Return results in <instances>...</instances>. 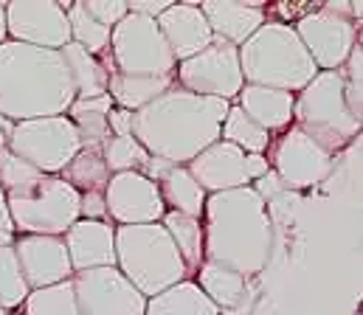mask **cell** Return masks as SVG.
<instances>
[{"label":"cell","mask_w":363,"mask_h":315,"mask_svg":"<svg viewBox=\"0 0 363 315\" xmlns=\"http://www.w3.org/2000/svg\"><path fill=\"white\" fill-rule=\"evenodd\" d=\"M3 6H6V3H0V45L9 40V37H6V14H3Z\"/></svg>","instance_id":"7bdbcfd3"},{"label":"cell","mask_w":363,"mask_h":315,"mask_svg":"<svg viewBox=\"0 0 363 315\" xmlns=\"http://www.w3.org/2000/svg\"><path fill=\"white\" fill-rule=\"evenodd\" d=\"M271 169L279 175L284 189H313L318 186L330 172L335 158L321 149L307 132H301L296 124H290L276 141H271Z\"/></svg>","instance_id":"4fadbf2b"},{"label":"cell","mask_w":363,"mask_h":315,"mask_svg":"<svg viewBox=\"0 0 363 315\" xmlns=\"http://www.w3.org/2000/svg\"><path fill=\"white\" fill-rule=\"evenodd\" d=\"M175 88V76H124V74H110L107 93L113 105L130 113H138L164 93Z\"/></svg>","instance_id":"7402d4cb"},{"label":"cell","mask_w":363,"mask_h":315,"mask_svg":"<svg viewBox=\"0 0 363 315\" xmlns=\"http://www.w3.org/2000/svg\"><path fill=\"white\" fill-rule=\"evenodd\" d=\"M110 62L104 65L107 74L124 76H175V57L158 28L155 20L130 14L113 25L110 45L104 51Z\"/></svg>","instance_id":"ba28073f"},{"label":"cell","mask_w":363,"mask_h":315,"mask_svg":"<svg viewBox=\"0 0 363 315\" xmlns=\"http://www.w3.org/2000/svg\"><path fill=\"white\" fill-rule=\"evenodd\" d=\"M144 315H220V310L206 299L194 279H183L175 287L147 299Z\"/></svg>","instance_id":"cb8c5ba5"},{"label":"cell","mask_w":363,"mask_h":315,"mask_svg":"<svg viewBox=\"0 0 363 315\" xmlns=\"http://www.w3.org/2000/svg\"><path fill=\"white\" fill-rule=\"evenodd\" d=\"M197 279V287L206 293V299L217 307V310H234V307H242L245 299H248V279L223 268V265H214V262H203L194 273Z\"/></svg>","instance_id":"603a6c76"},{"label":"cell","mask_w":363,"mask_h":315,"mask_svg":"<svg viewBox=\"0 0 363 315\" xmlns=\"http://www.w3.org/2000/svg\"><path fill=\"white\" fill-rule=\"evenodd\" d=\"M3 147L43 175H60L68 166V161L82 149L77 127L71 124L68 115L9 124Z\"/></svg>","instance_id":"9c48e42d"},{"label":"cell","mask_w":363,"mask_h":315,"mask_svg":"<svg viewBox=\"0 0 363 315\" xmlns=\"http://www.w3.org/2000/svg\"><path fill=\"white\" fill-rule=\"evenodd\" d=\"M161 225L167 228L169 239L175 242V248H178V253H181L189 276H194L197 268L206 262V259H203V222L194 219V217L178 214V211H167L164 219H161Z\"/></svg>","instance_id":"83f0119b"},{"label":"cell","mask_w":363,"mask_h":315,"mask_svg":"<svg viewBox=\"0 0 363 315\" xmlns=\"http://www.w3.org/2000/svg\"><path fill=\"white\" fill-rule=\"evenodd\" d=\"M240 71L245 85L273 88L284 93H298L318 74L307 48L290 23L265 20L240 48Z\"/></svg>","instance_id":"277c9868"},{"label":"cell","mask_w":363,"mask_h":315,"mask_svg":"<svg viewBox=\"0 0 363 315\" xmlns=\"http://www.w3.org/2000/svg\"><path fill=\"white\" fill-rule=\"evenodd\" d=\"M220 141L234 144L237 149H242L245 155H265V149H271V132H265L259 124H254L237 105L228 107L223 130H220Z\"/></svg>","instance_id":"f1b7e54d"},{"label":"cell","mask_w":363,"mask_h":315,"mask_svg":"<svg viewBox=\"0 0 363 315\" xmlns=\"http://www.w3.org/2000/svg\"><path fill=\"white\" fill-rule=\"evenodd\" d=\"M113 107L116 105H113L110 93L96 96V99H77L74 105L68 107L65 115H68L71 124L77 127V135H79L82 149H93V152L101 149L104 138L110 135V130H107V113H110Z\"/></svg>","instance_id":"484cf974"},{"label":"cell","mask_w":363,"mask_h":315,"mask_svg":"<svg viewBox=\"0 0 363 315\" xmlns=\"http://www.w3.org/2000/svg\"><path fill=\"white\" fill-rule=\"evenodd\" d=\"M268 172H271V164H268L265 155H245V175H248L251 183L259 181V178L268 175Z\"/></svg>","instance_id":"b9f144b4"},{"label":"cell","mask_w":363,"mask_h":315,"mask_svg":"<svg viewBox=\"0 0 363 315\" xmlns=\"http://www.w3.org/2000/svg\"><path fill=\"white\" fill-rule=\"evenodd\" d=\"M0 315H9V313H6V310H3V307H0Z\"/></svg>","instance_id":"ee69618b"},{"label":"cell","mask_w":363,"mask_h":315,"mask_svg":"<svg viewBox=\"0 0 363 315\" xmlns=\"http://www.w3.org/2000/svg\"><path fill=\"white\" fill-rule=\"evenodd\" d=\"M11 248H14V256H17V265H20V273H23V282L28 290L54 287L74 276L62 236L20 234Z\"/></svg>","instance_id":"2e32d148"},{"label":"cell","mask_w":363,"mask_h":315,"mask_svg":"<svg viewBox=\"0 0 363 315\" xmlns=\"http://www.w3.org/2000/svg\"><path fill=\"white\" fill-rule=\"evenodd\" d=\"M65 14H68V25H71V42H77L79 48H85L91 57H99V54L107 51V45H110V31H113V28L101 25L99 20H93L91 14L85 11L82 0L68 3Z\"/></svg>","instance_id":"4dcf8cb0"},{"label":"cell","mask_w":363,"mask_h":315,"mask_svg":"<svg viewBox=\"0 0 363 315\" xmlns=\"http://www.w3.org/2000/svg\"><path fill=\"white\" fill-rule=\"evenodd\" d=\"M175 82L181 91L194 93V96H208V99H223V102L237 99L245 85L242 71H240L237 45L214 37L208 48H203L191 59L178 62Z\"/></svg>","instance_id":"8fae6325"},{"label":"cell","mask_w":363,"mask_h":315,"mask_svg":"<svg viewBox=\"0 0 363 315\" xmlns=\"http://www.w3.org/2000/svg\"><path fill=\"white\" fill-rule=\"evenodd\" d=\"M57 178H62L74 192L88 195V192H104V186L110 181V172L101 161V152L79 149Z\"/></svg>","instance_id":"f546056e"},{"label":"cell","mask_w":363,"mask_h":315,"mask_svg":"<svg viewBox=\"0 0 363 315\" xmlns=\"http://www.w3.org/2000/svg\"><path fill=\"white\" fill-rule=\"evenodd\" d=\"M23 313L26 315H82L77 296H74V285L60 282L54 287H43V290H31L23 302Z\"/></svg>","instance_id":"1f68e13d"},{"label":"cell","mask_w":363,"mask_h":315,"mask_svg":"<svg viewBox=\"0 0 363 315\" xmlns=\"http://www.w3.org/2000/svg\"><path fill=\"white\" fill-rule=\"evenodd\" d=\"M158 28L175 57V62H183V59H191L194 54H200L203 48L211 45L214 34L200 11L197 3H172L158 20Z\"/></svg>","instance_id":"d6986e66"},{"label":"cell","mask_w":363,"mask_h":315,"mask_svg":"<svg viewBox=\"0 0 363 315\" xmlns=\"http://www.w3.org/2000/svg\"><path fill=\"white\" fill-rule=\"evenodd\" d=\"M116 268L144 299L189 279L181 253L161 222L116 225Z\"/></svg>","instance_id":"5b68a950"},{"label":"cell","mask_w":363,"mask_h":315,"mask_svg":"<svg viewBox=\"0 0 363 315\" xmlns=\"http://www.w3.org/2000/svg\"><path fill=\"white\" fill-rule=\"evenodd\" d=\"M104 206L107 217L118 225H152L167 214L158 183H152L141 172L110 175L104 186Z\"/></svg>","instance_id":"9a60e30c"},{"label":"cell","mask_w":363,"mask_h":315,"mask_svg":"<svg viewBox=\"0 0 363 315\" xmlns=\"http://www.w3.org/2000/svg\"><path fill=\"white\" fill-rule=\"evenodd\" d=\"M158 189H161V200H164L167 211H178V214L194 217V219L203 217V206H206L208 195L194 183V178L186 172V166H172L158 181Z\"/></svg>","instance_id":"4316f807"},{"label":"cell","mask_w":363,"mask_h":315,"mask_svg":"<svg viewBox=\"0 0 363 315\" xmlns=\"http://www.w3.org/2000/svg\"><path fill=\"white\" fill-rule=\"evenodd\" d=\"M28 293L31 290L23 282V273H20L14 248L11 245H0V307L6 313L9 310H17V307H23V302H26Z\"/></svg>","instance_id":"836d02e7"},{"label":"cell","mask_w":363,"mask_h":315,"mask_svg":"<svg viewBox=\"0 0 363 315\" xmlns=\"http://www.w3.org/2000/svg\"><path fill=\"white\" fill-rule=\"evenodd\" d=\"M74 102L77 91L60 51L11 40L0 45V118L17 124L65 115Z\"/></svg>","instance_id":"3957f363"},{"label":"cell","mask_w":363,"mask_h":315,"mask_svg":"<svg viewBox=\"0 0 363 315\" xmlns=\"http://www.w3.org/2000/svg\"><path fill=\"white\" fill-rule=\"evenodd\" d=\"M107 130H110V135H118V138L133 135V113L121 110V107H113L107 113Z\"/></svg>","instance_id":"f35d334b"},{"label":"cell","mask_w":363,"mask_h":315,"mask_svg":"<svg viewBox=\"0 0 363 315\" xmlns=\"http://www.w3.org/2000/svg\"><path fill=\"white\" fill-rule=\"evenodd\" d=\"M231 102L186 93L178 85L152 105L133 113V138L147 155L172 166H186L206 147L220 141Z\"/></svg>","instance_id":"7a4b0ae2"},{"label":"cell","mask_w":363,"mask_h":315,"mask_svg":"<svg viewBox=\"0 0 363 315\" xmlns=\"http://www.w3.org/2000/svg\"><path fill=\"white\" fill-rule=\"evenodd\" d=\"M65 8L68 3L60 0H9L3 6L6 37L11 42L60 51L71 42V25Z\"/></svg>","instance_id":"7c38bea8"},{"label":"cell","mask_w":363,"mask_h":315,"mask_svg":"<svg viewBox=\"0 0 363 315\" xmlns=\"http://www.w3.org/2000/svg\"><path fill=\"white\" fill-rule=\"evenodd\" d=\"M79 219H107L104 192H88V195H79Z\"/></svg>","instance_id":"8d00e7d4"},{"label":"cell","mask_w":363,"mask_h":315,"mask_svg":"<svg viewBox=\"0 0 363 315\" xmlns=\"http://www.w3.org/2000/svg\"><path fill=\"white\" fill-rule=\"evenodd\" d=\"M293 124L333 158L361 135L363 121H358L347 105L341 71H318L313 82L293 96Z\"/></svg>","instance_id":"8992f818"},{"label":"cell","mask_w":363,"mask_h":315,"mask_svg":"<svg viewBox=\"0 0 363 315\" xmlns=\"http://www.w3.org/2000/svg\"><path fill=\"white\" fill-rule=\"evenodd\" d=\"M251 189H254V192L268 203V200H273L276 195H281V192H284V183L279 181V175L271 169L268 175H262L259 181H254V183H251Z\"/></svg>","instance_id":"ab89813d"},{"label":"cell","mask_w":363,"mask_h":315,"mask_svg":"<svg viewBox=\"0 0 363 315\" xmlns=\"http://www.w3.org/2000/svg\"><path fill=\"white\" fill-rule=\"evenodd\" d=\"M82 6L93 20H99L107 28H113L127 17V0H82Z\"/></svg>","instance_id":"d590c367"},{"label":"cell","mask_w":363,"mask_h":315,"mask_svg":"<svg viewBox=\"0 0 363 315\" xmlns=\"http://www.w3.org/2000/svg\"><path fill=\"white\" fill-rule=\"evenodd\" d=\"M14 239H17V231H14V222H11V214H9L6 192L0 189V245H14Z\"/></svg>","instance_id":"60d3db41"},{"label":"cell","mask_w":363,"mask_h":315,"mask_svg":"<svg viewBox=\"0 0 363 315\" xmlns=\"http://www.w3.org/2000/svg\"><path fill=\"white\" fill-rule=\"evenodd\" d=\"M6 203L17 236H65V231L79 219V192L57 175H43L37 183L9 192Z\"/></svg>","instance_id":"52a82bcc"},{"label":"cell","mask_w":363,"mask_h":315,"mask_svg":"<svg viewBox=\"0 0 363 315\" xmlns=\"http://www.w3.org/2000/svg\"><path fill=\"white\" fill-rule=\"evenodd\" d=\"M62 242L74 273L116 268V228L107 219H77L65 231Z\"/></svg>","instance_id":"ac0fdd59"},{"label":"cell","mask_w":363,"mask_h":315,"mask_svg":"<svg viewBox=\"0 0 363 315\" xmlns=\"http://www.w3.org/2000/svg\"><path fill=\"white\" fill-rule=\"evenodd\" d=\"M186 172L206 195L251 186L245 175V152L228 141H214L211 147H206L194 161L186 164Z\"/></svg>","instance_id":"e0dca14e"},{"label":"cell","mask_w":363,"mask_h":315,"mask_svg":"<svg viewBox=\"0 0 363 315\" xmlns=\"http://www.w3.org/2000/svg\"><path fill=\"white\" fill-rule=\"evenodd\" d=\"M43 178V172H37L34 166H28L23 158H17L11 149L0 147V189L9 195V192H17V189H26L31 183H37Z\"/></svg>","instance_id":"e575fe53"},{"label":"cell","mask_w":363,"mask_h":315,"mask_svg":"<svg viewBox=\"0 0 363 315\" xmlns=\"http://www.w3.org/2000/svg\"><path fill=\"white\" fill-rule=\"evenodd\" d=\"M60 54H62V59L68 65V74H71L77 99H96V96H104L107 93L110 74L104 71V62L99 57H91L77 42H68L65 48H60Z\"/></svg>","instance_id":"d4e9b609"},{"label":"cell","mask_w":363,"mask_h":315,"mask_svg":"<svg viewBox=\"0 0 363 315\" xmlns=\"http://www.w3.org/2000/svg\"><path fill=\"white\" fill-rule=\"evenodd\" d=\"M200 222L206 262L223 265L245 279L265 270L273 251V225L268 203L251 186L208 195Z\"/></svg>","instance_id":"6da1fadb"},{"label":"cell","mask_w":363,"mask_h":315,"mask_svg":"<svg viewBox=\"0 0 363 315\" xmlns=\"http://www.w3.org/2000/svg\"><path fill=\"white\" fill-rule=\"evenodd\" d=\"M175 0H127V11L130 14H141L150 20H158Z\"/></svg>","instance_id":"74e56055"},{"label":"cell","mask_w":363,"mask_h":315,"mask_svg":"<svg viewBox=\"0 0 363 315\" xmlns=\"http://www.w3.org/2000/svg\"><path fill=\"white\" fill-rule=\"evenodd\" d=\"M237 107L271 135L284 132L293 124V93H284V91L242 85V91L237 96Z\"/></svg>","instance_id":"44dd1931"},{"label":"cell","mask_w":363,"mask_h":315,"mask_svg":"<svg viewBox=\"0 0 363 315\" xmlns=\"http://www.w3.org/2000/svg\"><path fill=\"white\" fill-rule=\"evenodd\" d=\"M318 71H341L358 45V23L352 3H321L293 25Z\"/></svg>","instance_id":"30bf717a"},{"label":"cell","mask_w":363,"mask_h":315,"mask_svg":"<svg viewBox=\"0 0 363 315\" xmlns=\"http://www.w3.org/2000/svg\"><path fill=\"white\" fill-rule=\"evenodd\" d=\"M101 161L107 166L110 175H118V172H141L144 164L150 161L147 149L133 138H118V135H107L104 144H101Z\"/></svg>","instance_id":"d6a6232c"},{"label":"cell","mask_w":363,"mask_h":315,"mask_svg":"<svg viewBox=\"0 0 363 315\" xmlns=\"http://www.w3.org/2000/svg\"><path fill=\"white\" fill-rule=\"evenodd\" d=\"M197 6L211 34L237 48L268 20L265 3H257V0H203Z\"/></svg>","instance_id":"ffe728a7"},{"label":"cell","mask_w":363,"mask_h":315,"mask_svg":"<svg viewBox=\"0 0 363 315\" xmlns=\"http://www.w3.org/2000/svg\"><path fill=\"white\" fill-rule=\"evenodd\" d=\"M82 315H144L147 299L121 276L118 268H96L71 276Z\"/></svg>","instance_id":"5bb4252c"}]
</instances>
